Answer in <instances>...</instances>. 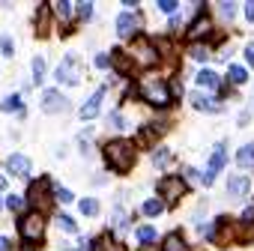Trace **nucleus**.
<instances>
[{
    "label": "nucleus",
    "instance_id": "32",
    "mask_svg": "<svg viewBox=\"0 0 254 251\" xmlns=\"http://www.w3.org/2000/svg\"><path fill=\"white\" fill-rule=\"evenodd\" d=\"M6 206L15 212V209H21V206H24V197H18V194H9V197H6Z\"/></svg>",
    "mask_w": 254,
    "mask_h": 251
},
{
    "label": "nucleus",
    "instance_id": "10",
    "mask_svg": "<svg viewBox=\"0 0 254 251\" xmlns=\"http://www.w3.org/2000/svg\"><path fill=\"white\" fill-rule=\"evenodd\" d=\"M221 165H224V144H218L215 153H212V159H209V168H206V174H203V183H206V186H212V180H215V174L221 171Z\"/></svg>",
    "mask_w": 254,
    "mask_h": 251
},
{
    "label": "nucleus",
    "instance_id": "12",
    "mask_svg": "<svg viewBox=\"0 0 254 251\" xmlns=\"http://www.w3.org/2000/svg\"><path fill=\"white\" fill-rule=\"evenodd\" d=\"M6 168H9V174H15V177H27V174H30V159L21 156V153H15V156H9Z\"/></svg>",
    "mask_w": 254,
    "mask_h": 251
},
{
    "label": "nucleus",
    "instance_id": "36",
    "mask_svg": "<svg viewBox=\"0 0 254 251\" xmlns=\"http://www.w3.org/2000/svg\"><path fill=\"white\" fill-rule=\"evenodd\" d=\"M0 51H3V54H12L15 48H12V39L9 36H0Z\"/></svg>",
    "mask_w": 254,
    "mask_h": 251
},
{
    "label": "nucleus",
    "instance_id": "7",
    "mask_svg": "<svg viewBox=\"0 0 254 251\" xmlns=\"http://www.w3.org/2000/svg\"><path fill=\"white\" fill-rule=\"evenodd\" d=\"M159 191L168 197V203H177V200H180V194L186 191V186H183V177H165V180L159 183Z\"/></svg>",
    "mask_w": 254,
    "mask_h": 251
},
{
    "label": "nucleus",
    "instance_id": "9",
    "mask_svg": "<svg viewBox=\"0 0 254 251\" xmlns=\"http://www.w3.org/2000/svg\"><path fill=\"white\" fill-rule=\"evenodd\" d=\"M63 108H66V99L60 96V90H45L42 93V111L45 114H57Z\"/></svg>",
    "mask_w": 254,
    "mask_h": 251
},
{
    "label": "nucleus",
    "instance_id": "15",
    "mask_svg": "<svg viewBox=\"0 0 254 251\" xmlns=\"http://www.w3.org/2000/svg\"><path fill=\"white\" fill-rule=\"evenodd\" d=\"M114 66H117V72H120V75H126V72H129V69H132V60H129V57H126V51H120V48H114Z\"/></svg>",
    "mask_w": 254,
    "mask_h": 251
},
{
    "label": "nucleus",
    "instance_id": "38",
    "mask_svg": "<svg viewBox=\"0 0 254 251\" xmlns=\"http://www.w3.org/2000/svg\"><path fill=\"white\" fill-rule=\"evenodd\" d=\"M54 194H57V197H60V200H63V203H69V200H72V197H75V194H72V191H69V188H57V191H54Z\"/></svg>",
    "mask_w": 254,
    "mask_h": 251
},
{
    "label": "nucleus",
    "instance_id": "13",
    "mask_svg": "<svg viewBox=\"0 0 254 251\" xmlns=\"http://www.w3.org/2000/svg\"><path fill=\"white\" fill-rule=\"evenodd\" d=\"M227 191H230L233 197H242V194L248 191V180H245V177H230V180H227Z\"/></svg>",
    "mask_w": 254,
    "mask_h": 251
},
{
    "label": "nucleus",
    "instance_id": "22",
    "mask_svg": "<svg viewBox=\"0 0 254 251\" xmlns=\"http://www.w3.org/2000/svg\"><path fill=\"white\" fill-rule=\"evenodd\" d=\"M81 212H84V215H96V212H99V200L84 197V200H81Z\"/></svg>",
    "mask_w": 254,
    "mask_h": 251
},
{
    "label": "nucleus",
    "instance_id": "40",
    "mask_svg": "<svg viewBox=\"0 0 254 251\" xmlns=\"http://www.w3.org/2000/svg\"><path fill=\"white\" fill-rule=\"evenodd\" d=\"M108 63H111V60H108V54H96V66H99V69H105Z\"/></svg>",
    "mask_w": 254,
    "mask_h": 251
},
{
    "label": "nucleus",
    "instance_id": "19",
    "mask_svg": "<svg viewBox=\"0 0 254 251\" xmlns=\"http://www.w3.org/2000/svg\"><path fill=\"white\" fill-rule=\"evenodd\" d=\"M203 33H209V21H206V18H197V21L189 27V36L197 39V36H203Z\"/></svg>",
    "mask_w": 254,
    "mask_h": 251
},
{
    "label": "nucleus",
    "instance_id": "33",
    "mask_svg": "<svg viewBox=\"0 0 254 251\" xmlns=\"http://www.w3.org/2000/svg\"><path fill=\"white\" fill-rule=\"evenodd\" d=\"M159 9L174 15V12H177V0H159Z\"/></svg>",
    "mask_w": 254,
    "mask_h": 251
},
{
    "label": "nucleus",
    "instance_id": "21",
    "mask_svg": "<svg viewBox=\"0 0 254 251\" xmlns=\"http://www.w3.org/2000/svg\"><path fill=\"white\" fill-rule=\"evenodd\" d=\"M191 102H194V108H206V111H218V105L215 102H209L206 96H200V93H194L191 96Z\"/></svg>",
    "mask_w": 254,
    "mask_h": 251
},
{
    "label": "nucleus",
    "instance_id": "2",
    "mask_svg": "<svg viewBox=\"0 0 254 251\" xmlns=\"http://www.w3.org/2000/svg\"><path fill=\"white\" fill-rule=\"evenodd\" d=\"M141 96H144L150 105H159V108L171 102V90H168V84L159 81V78H144V81H141Z\"/></svg>",
    "mask_w": 254,
    "mask_h": 251
},
{
    "label": "nucleus",
    "instance_id": "25",
    "mask_svg": "<svg viewBox=\"0 0 254 251\" xmlns=\"http://www.w3.org/2000/svg\"><path fill=\"white\" fill-rule=\"evenodd\" d=\"M36 24H39V33L48 30V6H42V9L36 12Z\"/></svg>",
    "mask_w": 254,
    "mask_h": 251
},
{
    "label": "nucleus",
    "instance_id": "27",
    "mask_svg": "<svg viewBox=\"0 0 254 251\" xmlns=\"http://www.w3.org/2000/svg\"><path fill=\"white\" fill-rule=\"evenodd\" d=\"M57 224H60L66 233H75V230H78V224L72 221V215H60V218H57Z\"/></svg>",
    "mask_w": 254,
    "mask_h": 251
},
{
    "label": "nucleus",
    "instance_id": "3",
    "mask_svg": "<svg viewBox=\"0 0 254 251\" xmlns=\"http://www.w3.org/2000/svg\"><path fill=\"white\" fill-rule=\"evenodd\" d=\"M42 230H45V218H42L39 212H27V215H21V221H18V233H21L24 242H36V239L42 236Z\"/></svg>",
    "mask_w": 254,
    "mask_h": 251
},
{
    "label": "nucleus",
    "instance_id": "29",
    "mask_svg": "<svg viewBox=\"0 0 254 251\" xmlns=\"http://www.w3.org/2000/svg\"><path fill=\"white\" fill-rule=\"evenodd\" d=\"M33 75H36V81L45 78V60L42 57H33Z\"/></svg>",
    "mask_w": 254,
    "mask_h": 251
},
{
    "label": "nucleus",
    "instance_id": "17",
    "mask_svg": "<svg viewBox=\"0 0 254 251\" xmlns=\"http://www.w3.org/2000/svg\"><path fill=\"white\" fill-rule=\"evenodd\" d=\"M162 251H186V242H183V236H180V233H171V236H165V245H162Z\"/></svg>",
    "mask_w": 254,
    "mask_h": 251
},
{
    "label": "nucleus",
    "instance_id": "11",
    "mask_svg": "<svg viewBox=\"0 0 254 251\" xmlns=\"http://www.w3.org/2000/svg\"><path fill=\"white\" fill-rule=\"evenodd\" d=\"M102 96H105V90H96L84 105H81V120H93L96 114H99V105H102Z\"/></svg>",
    "mask_w": 254,
    "mask_h": 251
},
{
    "label": "nucleus",
    "instance_id": "46",
    "mask_svg": "<svg viewBox=\"0 0 254 251\" xmlns=\"http://www.w3.org/2000/svg\"><path fill=\"white\" fill-rule=\"evenodd\" d=\"M66 251H78V248H66Z\"/></svg>",
    "mask_w": 254,
    "mask_h": 251
},
{
    "label": "nucleus",
    "instance_id": "30",
    "mask_svg": "<svg viewBox=\"0 0 254 251\" xmlns=\"http://www.w3.org/2000/svg\"><path fill=\"white\" fill-rule=\"evenodd\" d=\"M0 108H3V111H15V108H21V99H18V96H6Z\"/></svg>",
    "mask_w": 254,
    "mask_h": 251
},
{
    "label": "nucleus",
    "instance_id": "20",
    "mask_svg": "<svg viewBox=\"0 0 254 251\" xmlns=\"http://www.w3.org/2000/svg\"><path fill=\"white\" fill-rule=\"evenodd\" d=\"M162 209H165V203H162L159 197H150V200L144 203V212H147V215H162Z\"/></svg>",
    "mask_w": 254,
    "mask_h": 251
},
{
    "label": "nucleus",
    "instance_id": "14",
    "mask_svg": "<svg viewBox=\"0 0 254 251\" xmlns=\"http://www.w3.org/2000/svg\"><path fill=\"white\" fill-rule=\"evenodd\" d=\"M93 251H126V245L123 242H114L111 236H102V239L93 242Z\"/></svg>",
    "mask_w": 254,
    "mask_h": 251
},
{
    "label": "nucleus",
    "instance_id": "31",
    "mask_svg": "<svg viewBox=\"0 0 254 251\" xmlns=\"http://www.w3.org/2000/svg\"><path fill=\"white\" fill-rule=\"evenodd\" d=\"M153 162H156L159 168H165V165L171 162V153H168V150H159V153H153Z\"/></svg>",
    "mask_w": 254,
    "mask_h": 251
},
{
    "label": "nucleus",
    "instance_id": "42",
    "mask_svg": "<svg viewBox=\"0 0 254 251\" xmlns=\"http://www.w3.org/2000/svg\"><path fill=\"white\" fill-rule=\"evenodd\" d=\"M245 57H248V63H254V45H248V48H245Z\"/></svg>",
    "mask_w": 254,
    "mask_h": 251
},
{
    "label": "nucleus",
    "instance_id": "34",
    "mask_svg": "<svg viewBox=\"0 0 254 251\" xmlns=\"http://www.w3.org/2000/svg\"><path fill=\"white\" fill-rule=\"evenodd\" d=\"M108 123L114 126V129H123V126H126V123H123V114H120V111H114V114L108 117Z\"/></svg>",
    "mask_w": 254,
    "mask_h": 251
},
{
    "label": "nucleus",
    "instance_id": "18",
    "mask_svg": "<svg viewBox=\"0 0 254 251\" xmlns=\"http://www.w3.org/2000/svg\"><path fill=\"white\" fill-rule=\"evenodd\" d=\"M197 84H200V87H209V90H212V87H218V75H215L212 69H203V72L197 75Z\"/></svg>",
    "mask_w": 254,
    "mask_h": 251
},
{
    "label": "nucleus",
    "instance_id": "45",
    "mask_svg": "<svg viewBox=\"0 0 254 251\" xmlns=\"http://www.w3.org/2000/svg\"><path fill=\"white\" fill-rule=\"evenodd\" d=\"M141 251H159V248H153V245H144V248H141Z\"/></svg>",
    "mask_w": 254,
    "mask_h": 251
},
{
    "label": "nucleus",
    "instance_id": "35",
    "mask_svg": "<svg viewBox=\"0 0 254 251\" xmlns=\"http://www.w3.org/2000/svg\"><path fill=\"white\" fill-rule=\"evenodd\" d=\"M191 57H194V60H206V57H209V51H206L203 45H194V48H191Z\"/></svg>",
    "mask_w": 254,
    "mask_h": 251
},
{
    "label": "nucleus",
    "instance_id": "39",
    "mask_svg": "<svg viewBox=\"0 0 254 251\" xmlns=\"http://www.w3.org/2000/svg\"><path fill=\"white\" fill-rule=\"evenodd\" d=\"M233 12H236L233 3H221V15H224V18H233Z\"/></svg>",
    "mask_w": 254,
    "mask_h": 251
},
{
    "label": "nucleus",
    "instance_id": "44",
    "mask_svg": "<svg viewBox=\"0 0 254 251\" xmlns=\"http://www.w3.org/2000/svg\"><path fill=\"white\" fill-rule=\"evenodd\" d=\"M0 188H6V177L3 174H0Z\"/></svg>",
    "mask_w": 254,
    "mask_h": 251
},
{
    "label": "nucleus",
    "instance_id": "8",
    "mask_svg": "<svg viewBox=\"0 0 254 251\" xmlns=\"http://www.w3.org/2000/svg\"><path fill=\"white\" fill-rule=\"evenodd\" d=\"M138 24H141V21H138V15H135L132 9H126V12L117 15V33H120V36H135V33H138Z\"/></svg>",
    "mask_w": 254,
    "mask_h": 251
},
{
    "label": "nucleus",
    "instance_id": "6",
    "mask_svg": "<svg viewBox=\"0 0 254 251\" xmlns=\"http://www.w3.org/2000/svg\"><path fill=\"white\" fill-rule=\"evenodd\" d=\"M57 81L60 84H78L81 81V72H78V60L69 54L60 66H57Z\"/></svg>",
    "mask_w": 254,
    "mask_h": 251
},
{
    "label": "nucleus",
    "instance_id": "24",
    "mask_svg": "<svg viewBox=\"0 0 254 251\" xmlns=\"http://www.w3.org/2000/svg\"><path fill=\"white\" fill-rule=\"evenodd\" d=\"M138 239H141V242H153V239H156V227H150V224L138 227Z\"/></svg>",
    "mask_w": 254,
    "mask_h": 251
},
{
    "label": "nucleus",
    "instance_id": "5",
    "mask_svg": "<svg viewBox=\"0 0 254 251\" xmlns=\"http://www.w3.org/2000/svg\"><path fill=\"white\" fill-rule=\"evenodd\" d=\"M132 60H138L141 66H153L156 60H159V54H156V48H153V42H147L144 36H138L135 39V45H132Z\"/></svg>",
    "mask_w": 254,
    "mask_h": 251
},
{
    "label": "nucleus",
    "instance_id": "28",
    "mask_svg": "<svg viewBox=\"0 0 254 251\" xmlns=\"http://www.w3.org/2000/svg\"><path fill=\"white\" fill-rule=\"evenodd\" d=\"M111 224H114V230H120V233H123V230H126V227H129V221H126V215H123V212H120V209H117V212H114V221H111Z\"/></svg>",
    "mask_w": 254,
    "mask_h": 251
},
{
    "label": "nucleus",
    "instance_id": "43",
    "mask_svg": "<svg viewBox=\"0 0 254 251\" xmlns=\"http://www.w3.org/2000/svg\"><path fill=\"white\" fill-rule=\"evenodd\" d=\"M0 251H9V239L6 236H0Z\"/></svg>",
    "mask_w": 254,
    "mask_h": 251
},
{
    "label": "nucleus",
    "instance_id": "4",
    "mask_svg": "<svg viewBox=\"0 0 254 251\" xmlns=\"http://www.w3.org/2000/svg\"><path fill=\"white\" fill-rule=\"evenodd\" d=\"M48 191H51V183L42 177L39 183H30V188H27V200L42 212V209H48V203H51V194H48Z\"/></svg>",
    "mask_w": 254,
    "mask_h": 251
},
{
    "label": "nucleus",
    "instance_id": "1",
    "mask_svg": "<svg viewBox=\"0 0 254 251\" xmlns=\"http://www.w3.org/2000/svg\"><path fill=\"white\" fill-rule=\"evenodd\" d=\"M105 162L111 165V171H117V174H126L132 165H135V144H129V141H108L105 144Z\"/></svg>",
    "mask_w": 254,
    "mask_h": 251
},
{
    "label": "nucleus",
    "instance_id": "16",
    "mask_svg": "<svg viewBox=\"0 0 254 251\" xmlns=\"http://www.w3.org/2000/svg\"><path fill=\"white\" fill-rule=\"evenodd\" d=\"M236 162H239L242 168H251V165H254V144H245V147L236 153Z\"/></svg>",
    "mask_w": 254,
    "mask_h": 251
},
{
    "label": "nucleus",
    "instance_id": "37",
    "mask_svg": "<svg viewBox=\"0 0 254 251\" xmlns=\"http://www.w3.org/2000/svg\"><path fill=\"white\" fill-rule=\"evenodd\" d=\"M78 15H81V18H90V15H93V6H90V3H78Z\"/></svg>",
    "mask_w": 254,
    "mask_h": 251
},
{
    "label": "nucleus",
    "instance_id": "23",
    "mask_svg": "<svg viewBox=\"0 0 254 251\" xmlns=\"http://www.w3.org/2000/svg\"><path fill=\"white\" fill-rule=\"evenodd\" d=\"M54 12H57V18H69V15H72V3L57 0V3H54Z\"/></svg>",
    "mask_w": 254,
    "mask_h": 251
},
{
    "label": "nucleus",
    "instance_id": "41",
    "mask_svg": "<svg viewBox=\"0 0 254 251\" xmlns=\"http://www.w3.org/2000/svg\"><path fill=\"white\" fill-rule=\"evenodd\" d=\"M245 18H251V21H254V3H245Z\"/></svg>",
    "mask_w": 254,
    "mask_h": 251
},
{
    "label": "nucleus",
    "instance_id": "26",
    "mask_svg": "<svg viewBox=\"0 0 254 251\" xmlns=\"http://www.w3.org/2000/svg\"><path fill=\"white\" fill-rule=\"evenodd\" d=\"M227 75H230V81H233V84H242V81H245V78H248V75H245V69H242V66H230V72H227Z\"/></svg>",
    "mask_w": 254,
    "mask_h": 251
}]
</instances>
